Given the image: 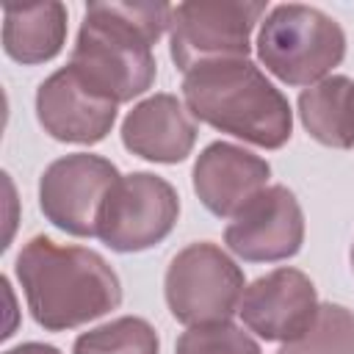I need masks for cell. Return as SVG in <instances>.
<instances>
[{
    "mask_svg": "<svg viewBox=\"0 0 354 354\" xmlns=\"http://www.w3.org/2000/svg\"><path fill=\"white\" fill-rule=\"evenodd\" d=\"M243 288V268L210 241H196L180 249L163 277L169 313L185 326L230 321L232 313H238Z\"/></svg>",
    "mask_w": 354,
    "mask_h": 354,
    "instance_id": "8992f818",
    "label": "cell"
},
{
    "mask_svg": "<svg viewBox=\"0 0 354 354\" xmlns=\"http://www.w3.org/2000/svg\"><path fill=\"white\" fill-rule=\"evenodd\" d=\"M119 177V169L102 155H64L39 177V207L61 232L75 238H97L102 207Z\"/></svg>",
    "mask_w": 354,
    "mask_h": 354,
    "instance_id": "ba28073f",
    "label": "cell"
},
{
    "mask_svg": "<svg viewBox=\"0 0 354 354\" xmlns=\"http://www.w3.org/2000/svg\"><path fill=\"white\" fill-rule=\"evenodd\" d=\"M116 102L94 91L69 64L36 88V119L47 136L66 144H97L116 122Z\"/></svg>",
    "mask_w": 354,
    "mask_h": 354,
    "instance_id": "8fae6325",
    "label": "cell"
},
{
    "mask_svg": "<svg viewBox=\"0 0 354 354\" xmlns=\"http://www.w3.org/2000/svg\"><path fill=\"white\" fill-rule=\"evenodd\" d=\"M351 86V77L346 75H329L315 86H307L299 94V119L304 130L324 147L335 149H351L343 122V105L346 91Z\"/></svg>",
    "mask_w": 354,
    "mask_h": 354,
    "instance_id": "9a60e30c",
    "label": "cell"
},
{
    "mask_svg": "<svg viewBox=\"0 0 354 354\" xmlns=\"http://www.w3.org/2000/svg\"><path fill=\"white\" fill-rule=\"evenodd\" d=\"M14 271L33 321L47 332L83 326L122 304L119 274L86 246H61L47 235H33L22 243Z\"/></svg>",
    "mask_w": 354,
    "mask_h": 354,
    "instance_id": "7a4b0ae2",
    "label": "cell"
},
{
    "mask_svg": "<svg viewBox=\"0 0 354 354\" xmlns=\"http://www.w3.org/2000/svg\"><path fill=\"white\" fill-rule=\"evenodd\" d=\"M6 354H61V348H55V346H50V343H19V346H14V348H8Z\"/></svg>",
    "mask_w": 354,
    "mask_h": 354,
    "instance_id": "ffe728a7",
    "label": "cell"
},
{
    "mask_svg": "<svg viewBox=\"0 0 354 354\" xmlns=\"http://www.w3.org/2000/svg\"><path fill=\"white\" fill-rule=\"evenodd\" d=\"M169 19V3H88L69 66L111 102H130L158 77L152 47Z\"/></svg>",
    "mask_w": 354,
    "mask_h": 354,
    "instance_id": "6da1fadb",
    "label": "cell"
},
{
    "mask_svg": "<svg viewBox=\"0 0 354 354\" xmlns=\"http://www.w3.org/2000/svg\"><path fill=\"white\" fill-rule=\"evenodd\" d=\"M72 354H160L158 332L138 315H122L83 332Z\"/></svg>",
    "mask_w": 354,
    "mask_h": 354,
    "instance_id": "e0dca14e",
    "label": "cell"
},
{
    "mask_svg": "<svg viewBox=\"0 0 354 354\" xmlns=\"http://www.w3.org/2000/svg\"><path fill=\"white\" fill-rule=\"evenodd\" d=\"M263 0H191L171 6L169 55L185 75L213 61L249 58V39L263 22Z\"/></svg>",
    "mask_w": 354,
    "mask_h": 354,
    "instance_id": "5b68a950",
    "label": "cell"
},
{
    "mask_svg": "<svg viewBox=\"0 0 354 354\" xmlns=\"http://www.w3.org/2000/svg\"><path fill=\"white\" fill-rule=\"evenodd\" d=\"M66 41V6L44 0L3 8V50L22 66L53 61Z\"/></svg>",
    "mask_w": 354,
    "mask_h": 354,
    "instance_id": "5bb4252c",
    "label": "cell"
},
{
    "mask_svg": "<svg viewBox=\"0 0 354 354\" xmlns=\"http://www.w3.org/2000/svg\"><path fill=\"white\" fill-rule=\"evenodd\" d=\"M271 166L266 158L230 144H207L194 163L191 180L199 202L218 218H232L252 196L268 188Z\"/></svg>",
    "mask_w": 354,
    "mask_h": 354,
    "instance_id": "7c38bea8",
    "label": "cell"
},
{
    "mask_svg": "<svg viewBox=\"0 0 354 354\" xmlns=\"http://www.w3.org/2000/svg\"><path fill=\"white\" fill-rule=\"evenodd\" d=\"M174 354H263L260 343L232 321L188 326L174 346Z\"/></svg>",
    "mask_w": 354,
    "mask_h": 354,
    "instance_id": "ac0fdd59",
    "label": "cell"
},
{
    "mask_svg": "<svg viewBox=\"0 0 354 354\" xmlns=\"http://www.w3.org/2000/svg\"><path fill=\"white\" fill-rule=\"evenodd\" d=\"M196 119L174 94H152L127 111L122 144L127 152L152 163H180L196 144Z\"/></svg>",
    "mask_w": 354,
    "mask_h": 354,
    "instance_id": "4fadbf2b",
    "label": "cell"
},
{
    "mask_svg": "<svg viewBox=\"0 0 354 354\" xmlns=\"http://www.w3.org/2000/svg\"><path fill=\"white\" fill-rule=\"evenodd\" d=\"M343 122H346V136H348V144L354 147V80L346 91V105H343Z\"/></svg>",
    "mask_w": 354,
    "mask_h": 354,
    "instance_id": "d6986e66",
    "label": "cell"
},
{
    "mask_svg": "<svg viewBox=\"0 0 354 354\" xmlns=\"http://www.w3.org/2000/svg\"><path fill=\"white\" fill-rule=\"evenodd\" d=\"M183 102L194 119L263 149L290 141L288 97L249 58L213 61L183 75Z\"/></svg>",
    "mask_w": 354,
    "mask_h": 354,
    "instance_id": "3957f363",
    "label": "cell"
},
{
    "mask_svg": "<svg viewBox=\"0 0 354 354\" xmlns=\"http://www.w3.org/2000/svg\"><path fill=\"white\" fill-rule=\"evenodd\" d=\"M351 268H354V243H351Z\"/></svg>",
    "mask_w": 354,
    "mask_h": 354,
    "instance_id": "44dd1931",
    "label": "cell"
},
{
    "mask_svg": "<svg viewBox=\"0 0 354 354\" xmlns=\"http://www.w3.org/2000/svg\"><path fill=\"white\" fill-rule=\"evenodd\" d=\"M279 354H354V310L335 301L318 304L310 326L282 343Z\"/></svg>",
    "mask_w": 354,
    "mask_h": 354,
    "instance_id": "2e32d148",
    "label": "cell"
},
{
    "mask_svg": "<svg viewBox=\"0 0 354 354\" xmlns=\"http://www.w3.org/2000/svg\"><path fill=\"white\" fill-rule=\"evenodd\" d=\"M257 58L288 86H315L340 66L346 33L335 17L315 6H274L257 30Z\"/></svg>",
    "mask_w": 354,
    "mask_h": 354,
    "instance_id": "277c9868",
    "label": "cell"
},
{
    "mask_svg": "<svg viewBox=\"0 0 354 354\" xmlns=\"http://www.w3.org/2000/svg\"><path fill=\"white\" fill-rule=\"evenodd\" d=\"M318 304L313 279L299 268L279 266L243 288L238 315L260 340L288 343L310 326Z\"/></svg>",
    "mask_w": 354,
    "mask_h": 354,
    "instance_id": "30bf717a",
    "label": "cell"
},
{
    "mask_svg": "<svg viewBox=\"0 0 354 354\" xmlns=\"http://www.w3.org/2000/svg\"><path fill=\"white\" fill-rule=\"evenodd\" d=\"M224 243L246 263L293 257L304 243V213L288 185H268L252 196L227 224Z\"/></svg>",
    "mask_w": 354,
    "mask_h": 354,
    "instance_id": "9c48e42d",
    "label": "cell"
},
{
    "mask_svg": "<svg viewBox=\"0 0 354 354\" xmlns=\"http://www.w3.org/2000/svg\"><path fill=\"white\" fill-rule=\"evenodd\" d=\"M180 218V196L169 180L152 171L122 174L100 216L97 238L122 254L160 243Z\"/></svg>",
    "mask_w": 354,
    "mask_h": 354,
    "instance_id": "52a82bcc",
    "label": "cell"
}]
</instances>
